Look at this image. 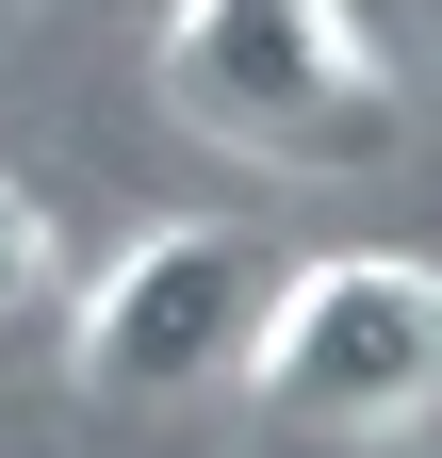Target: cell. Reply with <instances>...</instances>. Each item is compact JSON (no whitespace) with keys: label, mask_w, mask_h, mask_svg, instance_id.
Returning <instances> with one entry per match:
<instances>
[{"label":"cell","mask_w":442,"mask_h":458,"mask_svg":"<svg viewBox=\"0 0 442 458\" xmlns=\"http://www.w3.org/2000/svg\"><path fill=\"white\" fill-rule=\"evenodd\" d=\"M164 114L246 164H361L410 131V82L361 0H164Z\"/></svg>","instance_id":"obj_1"},{"label":"cell","mask_w":442,"mask_h":458,"mask_svg":"<svg viewBox=\"0 0 442 458\" xmlns=\"http://www.w3.org/2000/svg\"><path fill=\"white\" fill-rule=\"evenodd\" d=\"M279 426L311 442H410L442 410V278L410 246H344V262H279L230 360Z\"/></svg>","instance_id":"obj_2"},{"label":"cell","mask_w":442,"mask_h":458,"mask_svg":"<svg viewBox=\"0 0 442 458\" xmlns=\"http://www.w3.org/2000/svg\"><path fill=\"white\" fill-rule=\"evenodd\" d=\"M262 278H279V262H262L246 229H132V246L82 278L66 393H82V410H197V393H230Z\"/></svg>","instance_id":"obj_3"},{"label":"cell","mask_w":442,"mask_h":458,"mask_svg":"<svg viewBox=\"0 0 442 458\" xmlns=\"http://www.w3.org/2000/svg\"><path fill=\"white\" fill-rule=\"evenodd\" d=\"M33 295H49V197H33V181H0V327H17Z\"/></svg>","instance_id":"obj_4"}]
</instances>
